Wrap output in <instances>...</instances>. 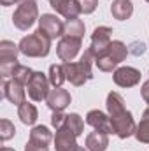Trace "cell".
Wrapping results in <instances>:
<instances>
[{"instance_id": "1", "label": "cell", "mask_w": 149, "mask_h": 151, "mask_svg": "<svg viewBox=\"0 0 149 151\" xmlns=\"http://www.w3.org/2000/svg\"><path fill=\"white\" fill-rule=\"evenodd\" d=\"M107 109H109L114 134L119 139H126L130 135H135L137 125H135V121L132 118V113L126 111L125 100H123V97L117 91H111L107 95Z\"/></svg>"}, {"instance_id": "2", "label": "cell", "mask_w": 149, "mask_h": 151, "mask_svg": "<svg viewBox=\"0 0 149 151\" xmlns=\"http://www.w3.org/2000/svg\"><path fill=\"white\" fill-rule=\"evenodd\" d=\"M95 60H97L95 58V53L88 47L77 63H74V62H65L63 63V70H65L67 81H70L74 86H82L86 81L93 79L91 67H93V62Z\"/></svg>"}, {"instance_id": "3", "label": "cell", "mask_w": 149, "mask_h": 151, "mask_svg": "<svg viewBox=\"0 0 149 151\" xmlns=\"http://www.w3.org/2000/svg\"><path fill=\"white\" fill-rule=\"evenodd\" d=\"M128 55V47L121 42V40H112L107 47L105 53H102L100 56H97L95 63L102 72H112V69H116Z\"/></svg>"}, {"instance_id": "4", "label": "cell", "mask_w": 149, "mask_h": 151, "mask_svg": "<svg viewBox=\"0 0 149 151\" xmlns=\"http://www.w3.org/2000/svg\"><path fill=\"white\" fill-rule=\"evenodd\" d=\"M49 49H51V39L46 37L40 30H37L32 35L23 37L21 42H19V51L25 56H32V58L47 56L49 55Z\"/></svg>"}, {"instance_id": "5", "label": "cell", "mask_w": 149, "mask_h": 151, "mask_svg": "<svg viewBox=\"0 0 149 151\" xmlns=\"http://www.w3.org/2000/svg\"><path fill=\"white\" fill-rule=\"evenodd\" d=\"M37 16H39V9L35 0H28V2H23V4L18 5V9L12 14V23L19 30H28L37 21Z\"/></svg>"}, {"instance_id": "6", "label": "cell", "mask_w": 149, "mask_h": 151, "mask_svg": "<svg viewBox=\"0 0 149 151\" xmlns=\"http://www.w3.org/2000/svg\"><path fill=\"white\" fill-rule=\"evenodd\" d=\"M49 77H46V74H42V72H34L32 76V79L28 81V84H27V90H28V95H30V99L32 100H35V102H42V100H46L47 99V95H49Z\"/></svg>"}, {"instance_id": "7", "label": "cell", "mask_w": 149, "mask_h": 151, "mask_svg": "<svg viewBox=\"0 0 149 151\" xmlns=\"http://www.w3.org/2000/svg\"><path fill=\"white\" fill-rule=\"evenodd\" d=\"M39 30L51 40L65 35V23H62L54 14H42L39 19Z\"/></svg>"}, {"instance_id": "8", "label": "cell", "mask_w": 149, "mask_h": 151, "mask_svg": "<svg viewBox=\"0 0 149 151\" xmlns=\"http://www.w3.org/2000/svg\"><path fill=\"white\" fill-rule=\"evenodd\" d=\"M111 34H112V28H109V27H98L91 34V46H90V49L95 53V58L107 51L109 44L112 42Z\"/></svg>"}, {"instance_id": "9", "label": "cell", "mask_w": 149, "mask_h": 151, "mask_svg": "<svg viewBox=\"0 0 149 151\" xmlns=\"http://www.w3.org/2000/svg\"><path fill=\"white\" fill-rule=\"evenodd\" d=\"M79 49H81V39L69 37V35H63L56 46V53L62 62H72L77 56Z\"/></svg>"}, {"instance_id": "10", "label": "cell", "mask_w": 149, "mask_h": 151, "mask_svg": "<svg viewBox=\"0 0 149 151\" xmlns=\"http://www.w3.org/2000/svg\"><path fill=\"white\" fill-rule=\"evenodd\" d=\"M140 81V72L133 67H119L114 70V83L121 88H132Z\"/></svg>"}, {"instance_id": "11", "label": "cell", "mask_w": 149, "mask_h": 151, "mask_svg": "<svg viewBox=\"0 0 149 151\" xmlns=\"http://www.w3.org/2000/svg\"><path fill=\"white\" fill-rule=\"evenodd\" d=\"M86 123L91 125L95 130L98 132H104V134H114V128H112V123H111V116H107L105 113L95 109V111H90L88 116H86Z\"/></svg>"}, {"instance_id": "12", "label": "cell", "mask_w": 149, "mask_h": 151, "mask_svg": "<svg viewBox=\"0 0 149 151\" xmlns=\"http://www.w3.org/2000/svg\"><path fill=\"white\" fill-rule=\"evenodd\" d=\"M2 91H4V97H5L9 102H12L14 106H18V107H19L23 102H27V100H25V90H23V84L16 83L14 79H11V81L4 79Z\"/></svg>"}, {"instance_id": "13", "label": "cell", "mask_w": 149, "mask_h": 151, "mask_svg": "<svg viewBox=\"0 0 149 151\" xmlns=\"http://www.w3.org/2000/svg\"><path fill=\"white\" fill-rule=\"evenodd\" d=\"M77 135H75L72 130H69L65 125L62 128L56 130V137H54V148L56 151H72L77 146L75 142Z\"/></svg>"}, {"instance_id": "14", "label": "cell", "mask_w": 149, "mask_h": 151, "mask_svg": "<svg viewBox=\"0 0 149 151\" xmlns=\"http://www.w3.org/2000/svg\"><path fill=\"white\" fill-rule=\"evenodd\" d=\"M46 102H47V107L51 111H63L70 104V93L63 88H54L49 91Z\"/></svg>"}, {"instance_id": "15", "label": "cell", "mask_w": 149, "mask_h": 151, "mask_svg": "<svg viewBox=\"0 0 149 151\" xmlns=\"http://www.w3.org/2000/svg\"><path fill=\"white\" fill-rule=\"evenodd\" d=\"M49 4H51V7H53L58 14H62V16L67 18V19L77 18V16L81 14V7H79L77 0H51Z\"/></svg>"}, {"instance_id": "16", "label": "cell", "mask_w": 149, "mask_h": 151, "mask_svg": "<svg viewBox=\"0 0 149 151\" xmlns=\"http://www.w3.org/2000/svg\"><path fill=\"white\" fill-rule=\"evenodd\" d=\"M107 146H109V135L104 132L95 130L86 137V148L90 151H105Z\"/></svg>"}, {"instance_id": "17", "label": "cell", "mask_w": 149, "mask_h": 151, "mask_svg": "<svg viewBox=\"0 0 149 151\" xmlns=\"http://www.w3.org/2000/svg\"><path fill=\"white\" fill-rule=\"evenodd\" d=\"M111 12L116 19L125 21L133 14V5L130 0H114L111 5Z\"/></svg>"}, {"instance_id": "18", "label": "cell", "mask_w": 149, "mask_h": 151, "mask_svg": "<svg viewBox=\"0 0 149 151\" xmlns=\"http://www.w3.org/2000/svg\"><path fill=\"white\" fill-rule=\"evenodd\" d=\"M18 53L19 51V46H16L14 42L11 40H2L0 42V63H5V62H18Z\"/></svg>"}, {"instance_id": "19", "label": "cell", "mask_w": 149, "mask_h": 151, "mask_svg": "<svg viewBox=\"0 0 149 151\" xmlns=\"http://www.w3.org/2000/svg\"><path fill=\"white\" fill-rule=\"evenodd\" d=\"M18 116H19V119H21L25 125H34L39 118V113H37V109H35L34 104L23 102V104L18 107Z\"/></svg>"}, {"instance_id": "20", "label": "cell", "mask_w": 149, "mask_h": 151, "mask_svg": "<svg viewBox=\"0 0 149 151\" xmlns=\"http://www.w3.org/2000/svg\"><path fill=\"white\" fill-rule=\"evenodd\" d=\"M65 35L75 37V39H82V35H84V23L79 18L67 19V23H65Z\"/></svg>"}, {"instance_id": "21", "label": "cell", "mask_w": 149, "mask_h": 151, "mask_svg": "<svg viewBox=\"0 0 149 151\" xmlns=\"http://www.w3.org/2000/svg\"><path fill=\"white\" fill-rule=\"evenodd\" d=\"M65 81H67V77H65L63 65H51L49 67V83L54 88H62V84Z\"/></svg>"}, {"instance_id": "22", "label": "cell", "mask_w": 149, "mask_h": 151, "mask_svg": "<svg viewBox=\"0 0 149 151\" xmlns=\"http://www.w3.org/2000/svg\"><path fill=\"white\" fill-rule=\"evenodd\" d=\"M32 76H34V70L32 69H28V67H25V65H16V69H14V72H12V79L16 81V83H19V84H28V81L32 79Z\"/></svg>"}, {"instance_id": "23", "label": "cell", "mask_w": 149, "mask_h": 151, "mask_svg": "<svg viewBox=\"0 0 149 151\" xmlns=\"http://www.w3.org/2000/svg\"><path fill=\"white\" fill-rule=\"evenodd\" d=\"M65 127L69 128V130H72L75 135L79 137L81 134H82V130H84V121H82V118L79 116V114H67V121H65Z\"/></svg>"}, {"instance_id": "24", "label": "cell", "mask_w": 149, "mask_h": 151, "mask_svg": "<svg viewBox=\"0 0 149 151\" xmlns=\"http://www.w3.org/2000/svg\"><path fill=\"white\" fill-rule=\"evenodd\" d=\"M30 139H34V141H39V142H42V144H49L51 142V139H53V134L49 132V128L47 127H35L32 132H30Z\"/></svg>"}, {"instance_id": "25", "label": "cell", "mask_w": 149, "mask_h": 151, "mask_svg": "<svg viewBox=\"0 0 149 151\" xmlns=\"http://www.w3.org/2000/svg\"><path fill=\"white\" fill-rule=\"evenodd\" d=\"M135 137H137V141H139V142L149 144V118H142V121L137 125Z\"/></svg>"}, {"instance_id": "26", "label": "cell", "mask_w": 149, "mask_h": 151, "mask_svg": "<svg viewBox=\"0 0 149 151\" xmlns=\"http://www.w3.org/2000/svg\"><path fill=\"white\" fill-rule=\"evenodd\" d=\"M14 134H16L14 125L9 119H2L0 121V137H2V141H9L11 137H14Z\"/></svg>"}, {"instance_id": "27", "label": "cell", "mask_w": 149, "mask_h": 151, "mask_svg": "<svg viewBox=\"0 0 149 151\" xmlns=\"http://www.w3.org/2000/svg\"><path fill=\"white\" fill-rule=\"evenodd\" d=\"M67 121V114H63V111H53V116H51V125L58 130L65 125Z\"/></svg>"}, {"instance_id": "28", "label": "cell", "mask_w": 149, "mask_h": 151, "mask_svg": "<svg viewBox=\"0 0 149 151\" xmlns=\"http://www.w3.org/2000/svg\"><path fill=\"white\" fill-rule=\"evenodd\" d=\"M97 2L98 0H77V4L81 7V12H84V14H91L97 9Z\"/></svg>"}, {"instance_id": "29", "label": "cell", "mask_w": 149, "mask_h": 151, "mask_svg": "<svg viewBox=\"0 0 149 151\" xmlns=\"http://www.w3.org/2000/svg\"><path fill=\"white\" fill-rule=\"evenodd\" d=\"M25 151H49V150H47V144H42V142L34 141V139H28V142L25 146Z\"/></svg>"}, {"instance_id": "30", "label": "cell", "mask_w": 149, "mask_h": 151, "mask_svg": "<svg viewBox=\"0 0 149 151\" xmlns=\"http://www.w3.org/2000/svg\"><path fill=\"white\" fill-rule=\"evenodd\" d=\"M132 55H135V56H139V55H142L144 51H146V44L144 42H133L132 46H130V49H128Z\"/></svg>"}, {"instance_id": "31", "label": "cell", "mask_w": 149, "mask_h": 151, "mask_svg": "<svg viewBox=\"0 0 149 151\" xmlns=\"http://www.w3.org/2000/svg\"><path fill=\"white\" fill-rule=\"evenodd\" d=\"M140 95H142V99L149 104V81H146V83L142 84V88H140Z\"/></svg>"}, {"instance_id": "32", "label": "cell", "mask_w": 149, "mask_h": 151, "mask_svg": "<svg viewBox=\"0 0 149 151\" xmlns=\"http://www.w3.org/2000/svg\"><path fill=\"white\" fill-rule=\"evenodd\" d=\"M23 2H28V0H0V4H2L4 7L14 5V4H23Z\"/></svg>"}, {"instance_id": "33", "label": "cell", "mask_w": 149, "mask_h": 151, "mask_svg": "<svg viewBox=\"0 0 149 151\" xmlns=\"http://www.w3.org/2000/svg\"><path fill=\"white\" fill-rule=\"evenodd\" d=\"M72 151H86V150H84V148H81V146H75Z\"/></svg>"}, {"instance_id": "34", "label": "cell", "mask_w": 149, "mask_h": 151, "mask_svg": "<svg viewBox=\"0 0 149 151\" xmlns=\"http://www.w3.org/2000/svg\"><path fill=\"white\" fill-rule=\"evenodd\" d=\"M144 118H149V107L146 109V111H144Z\"/></svg>"}, {"instance_id": "35", "label": "cell", "mask_w": 149, "mask_h": 151, "mask_svg": "<svg viewBox=\"0 0 149 151\" xmlns=\"http://www.w3.org/2000/svg\"><path fill=\"white\" fill-rule=\"evenodd\" d=\"M2 151H16V150H12V148H2Z\"/></svg>"}, {"instance_id": "36", "label": "cell", "mask_w": 149, "mask_h": 151, "mask_svg": "<svg viewBox=\"0 0 149 151\" xmlns=\"http://www.w3.org/2000/svg\"><path fill=\"white\" fill-rule=\"evenodd\" d=\"M146 2H149V0H146Z\"/></svg>"}, {"instance_id": "37", "label": "cell", "mask_w": 149, "mask_h": 151, "mask_svg": "<svg viewBox=\"0 0 149 151\" xmlns=\"http://www.w3.org/2000/svg\"><path fill=\"white\" fill-rule=\"evenodd\" d=\"M49 2H51V0H49Z\"/></svg>"}]
</instances>
